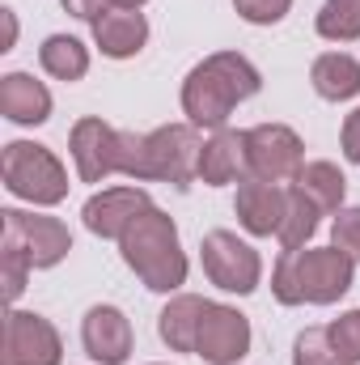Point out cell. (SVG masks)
Here are the masks:
<instances>
[{
	"mask_svg": "<svg viewBox=\"0 0 360 365\" xmlns=\"http://www.w3.org/2000/svg\"><path fill=\"white\" fill-rule=\"evenodd\" d=\"M203 306L199 297H174L166 310H162V340L179 353H195V336H199V319H203Z\"/></svg>",
	"mask_w": 360,
	"mask_h": 365,
	"instance_id": "19",
	"label": "cell"
},
{
	"mask_svg": "<svg viewBox=\"0 0 360 365\" xmlns=\"http://www.w3.org/2000/svg\"><path fill=\"white\" fill-rule=\"evenodd\" d=\"M81 340H85V353L102 365H123L132 353V327H127L123 310H115V306H93L85 314Z\"/></svg>",
	"mask_w": 360,
	"mask_h": 365,
	"instance_id": "13",
	"label": "cell"
},
{
	"mask_svg": "<svg viewBox=\"0 0 360 365\" xmlns=\"http://www.w3.org/2000/svg\"><path fill=\"white\" fill-rule=\"evenodd\" d=\"M4 365H60V336L43 314L13 310L4 319Z\"/></svg>",
	"mask_w": 360,
	"mask_h": 365,
	"instance_id": "10",
	"label": "cell"
},
{
	"mask_svg": "<svg viewBox=\"0 0 360 365\" xmlns=\"http://www.w3.org/2000/svg\"><path fill=\"white\" fill-rule=\"evenodd\" d=\"M297 365H352L327 336V327H314L305 336H297Z\"/></svg>",
	"mask_w": 360,
	"mask_h": 365,
	"instance_id": "24",
	"label": "cell"
},
{
	"mask_svg": "<svg viewBox=\"0 0 360 365\" xmlns=\"http://www.w3.org/2000/svg\"><path fill=\"white\" fill-rule=\"evenodd\" d=\"M275 297L297 306V302H335L352 289V259L331 247V251H284L275 264Z\"/></svg>",
	"mask_w": 360,
	"mask_h": 365,
	"instance_id": "4",
	"label": "cell"
},
{
	"mask_svg": "<svg viewBox=\"0 0 360 365\" xmlns=\"http://www.w3.org/2000/svg\"><path fill=\"white\" fill-rule=\"evenodd\" d=\"M250 349V323L229 310V306H203V319H199V336H195V353L212 365H229L242 361Z\"/></svg>",
	"mask_w": 360,
	"mask_h": 365,
	"instance_id": "9",
	"label": "cell"
},
{
	"mask_svg": "<svg viewBox=\"0 0 360 365\" xmlns=\"http://www.w3.org/2000/svg\"><path fill=\"white\" fill-rule=\"evenodd\" d=\"M199 136L195 128H162L153 136H136V132H119V170L132 179H170V182H191L199 175Z\"/></svg>",
	"mask_w": 360,
	"mask_h": 365,
	"instance_id": "2",
	"label": "cell"
},
{
	"mask_svg": "<svg viewBox=\"0 0 360 365\" xmlns=\"http://www.w3.org/2000/svg\"><path fill=\"white\" fill-rule=\"evenodd\" d=\"M38 60H43V68H47L51 77H60V81H81L85 68H90V51H85L77 38H68V34H51V38L43 43V51H38Z\"/></svg>",
	"mask_w": 360,
	"mask_h": 365,
	"instance_id": "20",
	"label": "cell"
},
{
	"mask_svg": "<svg viewBox=\"0 0 360 365\" xmlns=\"http://www.w3.org/2000/svg\"><path fill=\"white\" fill-rule=\"evenodd\" d=\"M318 204L297 187V191H288V212H284V225H280V242H284V251H297L314 230H318Z\"/></svg>",
	"mask_w": 360,
	"mask_h": 365,
	"instance_id": "22",
	"label": "cell"
},
{
	"mask_svg": "<svg viewBox=\"0 0 360 365\" xmlns=\"http://www.w3.org/2000/svg\"><path fill=\"white\" fill-rule=\"evenodd\" d=\"M4 187L30 204H60L68 195V175L55 162L51 149L30 145V140H13L4 145V162H0Z\"/></svg>",
	"mask_w": 360,
	"mask_h": 365,
	"instance_id": "5",
	"label": "cell"
},
{
	"mask_svg": "<svg viewBox=\"0 0 360 365\" xmlns=\"http://www.w3.org/2000/svg\"><path fill=\"white\" fill-rule=\"evenodd\" d=\"M242 166H246V145H242L238 132H216L199 153V179L212 182V187L233 182Z\"/></svg>",
	"mask_w": 360,
	"mask_h": 365,
	"instance_id": "17",
	"label": "cell"
},
{
	"mask_svg": "<svg viewBox=\"0 0 360 365\" xmlns=\"http://www.w3.org/2000/svg\"><path fill=\"white\" fill-rule=\"evenodd\" d=\"M0 221H4V242L0 247L13 251V255H21L30 268H51L73 247L68 230L55 217H30V212H17V208H4Z\"/></svg>",
	"mask_w": 360,
	"mask_h": 365,
	"instance_id": "6",
	"label": "cell"
},
{
	"mask_svg": "<svg viewBox=\"0 0 360 365\" xmlns=\"http://www.w3.org/2000/svg\"><path fill=\"white\" fill-rule=\"evenodd\" d=\"M297 182H301V191H305L322 212H335V208L344 204V182L348 179H344L331 162H309V166H301Z\"/></svg>",
	"mask_w": 360,
	"mask_h": 365,
	"instance_id": "21",
	"label": "cell"
},
{
	"mask_svg": "<svg viewBox=\"0 0 360 365\" xmlns=\"http://www.w3.org/2000/svg\"><path fill=\"white\" fill-rule=\"evenodd\" d=\"M327 336H331V344H335L352 365L360 361V310L344 314V319H335V323L327 327Z\"/></svg>",
	"mask_w": 360,
	"mask_h": 365,
	"instance_id": "25",
	"label": "cell"
},
{
	"mask_svg": "<svg viewBox=\"0 0 360 365\" xmlns=\"http://www.w3.org/2000/svg\"><path fill=\"white\" fill-rule=\"evenodd\" d=\"M250 93H259L255 64L242 60V56H233V51H221V56L203 60L186 77V86H182V110L199 128H221L229 119V110L242 98H250Z\"/></svg>",
	"mask_w": 360,
	"mask_h": 365,
	"instance_id": "1",
	"label": "cell"
},
{
	"mask_svg": "<svg viewBox=\"0 0 360 365\" xmlns=\"http://www.w3.org/2000/svg\"><path fill=\"white\" fill-rule=\"evenodd\" d=\"M144 0H110V9H140Z\"/></svg>",
	"mask_w": 360,
	"mask_h": 365,
	"instance_id": "32",
	"label": "cell"
},
{
	"mask_svg": "<svg viewBox=\"0 0 360 365\" xmlns=\"http://www.w3.org/2000/svg\"><path fill=\"white\" fill-rule=\"evenodd\" d=\"M0 110L13 123H43L51 115V93L43 81H34L26 73H9V77H0Z\"/></svg>",
	"mask_w": 360,
	"mask_h": 365,
	"instance_id": "16",
	"label": "cell"
},
{
	"mask_svg": "<svg viewBox=\"0 0 360 365\" xmlns=\"http://www.w3.org/2000/svg\"><path fill=\"white\" fill-rule=\"evenodd\" d=\"M335 247L360 264V208H348L335 217Z\"/></svg>",
	"mask_w": 360,
	"mask_h": 365,
	"instance_id": "26",
	"label": "cell"
},
{
	"mask_svg": "<svg viewBox=\"0 0 360 365\" xmlns=\"http://www.w3.org/2000/svg\"><path fill=\"white\" fill-rule=\"evenodd\" d=\"M0 17H4V51H9L17 38V17H13V9H0Z\"/></svg>",
	"mask_w": 360,
	"mask_h": 365,
	"instance_id": "31",
	"label": "cell"
},
{
	"mask_svg": "<svg viewBox=\"0 0 360 365\" xmlns=\"http://www.w3.org/2000/svg\"><path fill=\"white\" fill-rule=\"evenodd\" d=\"M64 9L73 17H85V21H97L102 13H110V0H64Z\"/></svg>",
	"mask_w": 360,
	"mask_h": 365,
	"instance_id": "29",
	"label": "cell"
},
{
	"mask_svg": "<svg viewBox=\"0 0 360 365\" xmlns=\"http://www.w3.org/2000/svg\"><path fill=\"white\" fill-rule=\"evenodd\" d=\"M314 90L331 102H344V98L360 93V64L352 56H339V51L318 56L314 60Z\"/></svg>",
	"mask_w": 360,
	"mask_h": 365,
	"instance_id": "18",
	"label": "cell"
},
{
	"mask_svg": "<svg viewBox=\"0 0 360 365\" xmlns=\"http://www.w3.org/2000/svg\"><path fill=\"white\" fill-rule=\"evenodd\" d=\"M284 212H288V191H280L275 182L263 179H246L238 187V217L250 234H271L284 225Z\"/></svg>",
	"mask_w": 360,
	"mask_h": 365,
	"instance_id": "14",
	"label": "cell"
},
{
	"mask_svg": "<svg viewBox=\"0 0 360 365\" xmlns=\"http://www.w3.org/2000/svg\"><path fill=\"white\" fill-rule=\"evenodd\" d=\"M73 158L85 182H102L119 170V132L102 119H81L73 128Z\"/></svg>",
	"mask_w": 360,
	"mask_h": 365,
	"instance_id": "11",
	"label": "cell"
},
{
	"mask_svg": "<svg viewBox=\"0 0 360 365\" xmlns=\"http://www.w3.org/2000/svg\"><path fill=\"white\" fill-rule=\"evenodd\" d=\"M318 34L335 43L360 38V0H327L318 13Z\"/></svg>",
	"mask_w": 360,
	"mask_h": 365,
	"instance_id": "23",
	"label": "cell"
},
{
	"mask_svg": "<svg viewBox=\"0 0 360 365\" xmlns=\"http://www.w3.org/2000/svg\"><path fill=\"white\" fill-rule=\"evenodd\" d=\"M119 242H123V259L140 272V280H144L149 289L170 293V289H179L182 284V276H186V259H182V251H179L174 221H170L166 212L144 208V212L127 225V234H123Z\"/></svg>",
	"mask_w": 360,
	"mask_h": 365,
	"instance_id": "3",
	"label": "cell"
},
{
	"mask_svg": "<svg viewBox=\"0 0 360 365\" xmlns=\"http://www.w3.org/2000/svg\"><path fill=\"white\" fill-rule=\"evenodd\" d=\"M0 259H4V297L13 302V297L21 293V284H26V272H30V264H26L21 255H13V251H4Z\"/></svg>",
	"mask_w": 360,
	"mask_h": 365,
	"instance_id": "28",
	"label": "cell"
},
{
	"mask_svg": "<svg viewBox=\"0 0 360 365\" xmlns=\"http://www.w3.org/2000/svg\"><path fill=\"white\" fill-rule=\"evenodd\" d=\"M203 272L225 293H250L259 284V255L246 242H238L233 234L216 230L203 238Z\"/></svg>",
	"mask_w": 360,
	"mask_h": 365,
	"instance_id": "8",
	"label": "cell"
},
{
	"mask_svg": "<svg viewBox=\"0 0 360 365\" xmlns=\"http://www.w3.org/2000/svg\"><path fill=\"white\" fill-rule=\"evenodd\" d=\"M93 38L110 60H127V56H136L144 47L149 26H144V17L136 9H110V13H102L93 21Z\"/></svg>",
	"mask_w": 360,
	"mask_h": 365,
	"instance_id": "15",
	"label": "cell"
},
{
	"mask_svg": "<svg viewBox=\"0 0 360 365\" xmlns=\"http://www.w3.org/2000/svg\"><path fill=\"white\" fill-rule=\"evenodd\" d=\"M344 153L360 166V110H352L348 123H344Z\"/></svg>",
	"mask_w": 360,
	"mask_h": 365,
	"instance_id": "30",
	"label": "cell"
},
{
	"mask_svg": "<svg viewBox=\"0 0 360 365\" xmlns=\"http://www.w3.org/2000/svg\"><path fill=\"white\" fill-rule=\"evenodd\" d=\"M144 208H149V195H144V191H136V187H110V191L93 195L81 217H85V225H90L97 238H123L127 225H132Z\"/></svg>",
	"mask_w": 360,
	"mask_h": 365,
	"instance_id": "12",
	"label": "cell"
},
{
	"mask_svg": "<svg viewBox=\"0 0 360 365\" xmlns=\"http://www.w3.org/2000/svg\"><path fill=\"white\" fill-rule=\"evenodd\" d=\"M233 4H238V13H242L246 21H255V26H271V21H280V17L288 13L292 0H233Z\"/></svg>",
	"mask_w": 360,
	"mask_h": 365,
	"instance_id": "27",
	"label": "cell"
},
{
	"mask_svg": "<svg viewBox=\"0 0 360 365\" xmlns=\"http://www.w3.org/2000/svg\"><path fill=\"white\" fill-rule=\"evenodd\" d=\"M242 145H246V170H250V179L280 182V179L301 175V140H297L292 128H284V123L250 128V132H242Z\"/></svg>",
	"mask_w": 360,
	"mask_h": 365,
	"instance_id": "7",
	"label": "cell"
}]
</instances>
